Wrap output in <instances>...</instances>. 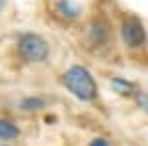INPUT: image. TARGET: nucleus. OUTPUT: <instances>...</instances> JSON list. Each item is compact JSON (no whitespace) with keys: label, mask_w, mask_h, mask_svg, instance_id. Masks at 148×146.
Instances as JSON below:
<instances>
[{"label":"nucleus","mask_w":148,"mask_h":146,"mask_svg":"<svg viewBox=\"0 0 148 146\" xmlns=\"http://www.w3.org/2000/svg\"><path fill=\"white\" fill-rule=\"evenodd\" d=\"M63 83L77 99L81 101H91L97 95V85L93 81L91 73L81 65H73L63 73Z\"/></svg>","instance_id":"1"},{"label":"nucleus","mask_w":148,"mask_h":146,"mask_svg":"<svg viewBox=\"0 0 148 146\" xmlns=\"http://www.w3.org/2000/svg\"><path fill=\"white\" fill-rule=\"evenodd\" d=\"M18 49H20V56L26 59V61H44L47 57V44L44 38L36 34H26L20 38V44H18Z\"/></svg>","instance_id":"2"},{"label":"nucleus","mask_w":148,"mask_h":146,"mask_svg":"<svg viewBox=\"0 0 148 146\" xmlns=\"http://www.w3.org/2000/svg\"><path fill=\"white\" fill-rule=\"evenodd\" d=\"M144 38H146L144 28H142V24L138 22L136 18H130V20H126L123 24V40H125L126 45L138 47V45H142Z\"/></svg>","instance_id":"3"},{"label":"nucleus","mask_w":148,"mask_h":146,"mask_svg":"<svg viewBox=\"0 0 148 146\" xmlns=\"http://www.w3.org/2000/svg\"><path fill=\"white\" fill-rule=\"evenodd\" d=\"M107 24L103 22V20H97V22H93L91 26V36H93V42H97V44H101L107 40Z\"/></svg>","instance_id":"4"},{"label":"nucleus","mask_w":148,"mask_h":146,"mask_svg":"<svg viewBox=\"0 0 148 146\" xmlns=\"http://www.w3.org/2000/svg\"><path fill=\"white\" fill-rule=\"evenodd\" d=\"M20 134V130L10 123V121H0V138L2 140H12Z\"/></svg>","instance_id":"5"},{"label":"nucleus","mask_w":148,"mask_h":146,"mask_svg":"<svg viewBox=\"0 0 148 146\" xmlns=\"http://www.w3.org/2000/svg\"><path fill=\"white\" fill-rule=\"evenodd\" d=\"M57 12H59L61 16H67V18H75V16L79 14V8H77L75 4H71L69 0H59V4H57Z\"/></svg>","instance_id":"6"},{"label":"nucleus","mask_w":148,"mask_h":146,"mask_svg":"<svg viewBox=\"0 0 148 146\" xmlns=\"http://www.w3.org/2000/svg\"><path fill=\"white\" fill-rule=\"evenodd\" d=\"M24 109H28V111H34V109H40V107H44V101H40V99H28V101L22 103Z\"/></svg>","instance_id":"7"},{"label":"nucleus","mask_w":148,"mask_h":146,"mask_svg":"<svg viewBox=\"0 0 148 146\" xmlns=\"http://www.w3.org/2000/svg\"><path fill=\"white\" fill-rule=\"evenodd\" d=\"M91 146H109V142H107L105 138H95L91 142Z\"/></svg>","instance_id":"8"},{"label":"nucleus","mask_w":148,"mask_h":146,"mask_svg":"<svg viewBox=\"0 0 148 146\" xmlns=\"http://www.w3.org/2000/svg\"><path fill=\"white\" fill-rule=\"evenodd\" d=\"M4 4H6V0H0V10L4 8Z\"/></svg>","instance_id":"9"}]
</instances>
